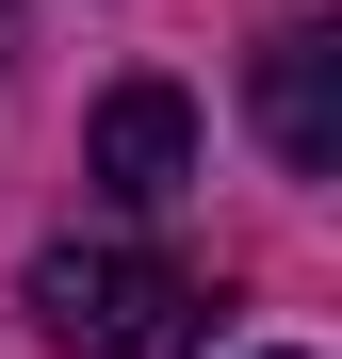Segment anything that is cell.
Wrapping results in <instances>:
<instances>
[{"instance_id":"1","label":"cell","mask_w":342,"mask_h":359,"mask_svg":"<svg viewBox=\"0 0 342 359\" xmlns=\"http://www.w3.org/2000/svg\"><path fill=\"white\" fill-rule=\"evenodd\" d=\"M33 327H49V359H196L212 294L163 245H33Z\"/></svg>"},{"instance_id":"2","label":"cell","mask_w":342,"mask_h":359,"mask_svg":"<svg viewBox=\"0 0 342 359\" xmlns=\"http://www.w3.org/2000/svg\"><path fill=\"white\" fill-rule=\"evenodd\" d=\"M82 180H98L114 212H180L196 196V98L180 82H114L98 131H82Z\"/></svg>"},{"instance_id":"3","label":"cell","mask_w":342,"mask_h":359,"mask_svg":"<svg viewBox=\"0 0 342 359\" xmlns=\"http://www.w3.org/2000/svg\"><path fill=\"white\" fill-rule=\"evenodd\" d=\"M261 147L294 163V180L342 163V33H277L261 49Z\"/></svg>"},{"instance_id":"4","label":"cell","mask_w":342,"mask_h":359,"mask_svg":"<svg viewBox=\"0 0 342 359\" xmlns=\"http://www.w3.org/2000/svg\"><path fill=\"white\" fill-rule=\"evenodd\" d=\"M0 49H17V0H0Z\"/></svg>"}]
</instances>
